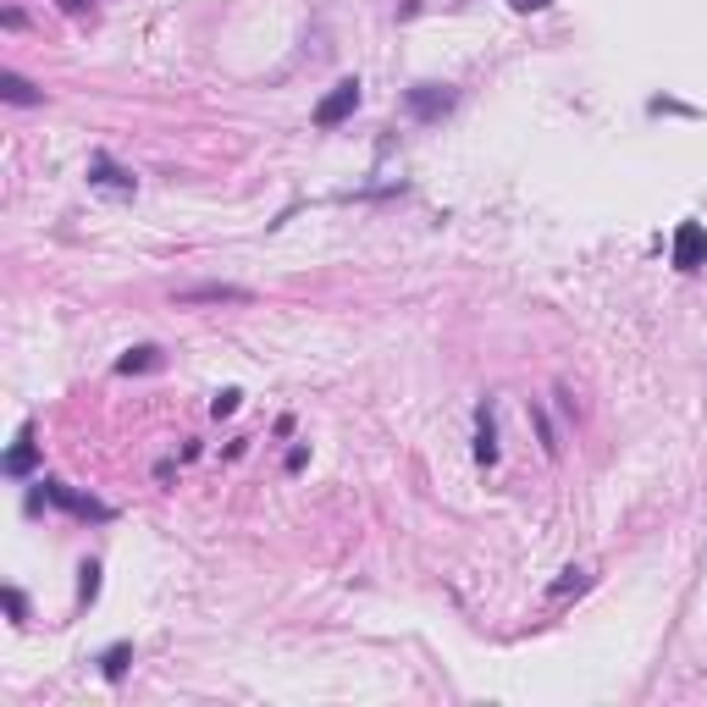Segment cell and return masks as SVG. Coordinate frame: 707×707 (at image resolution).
Returning <instances> with one entry per match:
<instances>
[{
	"label": "cell",
	"instance_id": "cell-8",
	"mask_svg": "<svg viewBox=\"0 0 707 707\" xmlns=\"http://www.w3.org/2000/svg\"><path fill=\"white\" fill-rule=\"evenodd\" d=\"M34 465H39V448H34V426H23V432H18V448L7 454V476H12V481H23V476H34Z\"/></svg>",
	"mask_w": 707,
	"mask_h": 707
},
{
	"label": "cell",
	"instance_id": "cell-4",
	"mask_svg": "<svg viewBox=\"0 0 707 707\" xmlns=\"http://www.w3.org/2000/svg\"><path fill=\"white\" fill-rule=\"evenodd\" d=\"M360 111V78H343V83H332V94L316 105V127H338V122H349Z\"/></svg>",
	"mask_w": 707,
	"mask_h": 707
},
{
	"label": "cell",
	"instance_id": "cell-6",
	"mask_svg": "<svg viewBox=\"0 0 707 707\" xmlns=\"http://www.w3.org/2000/svg\"><path fill=\"white\" fill-rule=\"evenodd\" d=\"M89 183H94V189H105V194H138V178H133V172H122V167H111V156H105V150H94V156H89Z\"/></svg>",
	"mask_w": 707,
	"mask_h": 707
},
{
	"label": "cell",
	"instance_id": "cell-14",
	"mask_svg": "<svg viewBox=\"0 0 707 707\" xmlns=\"http://www.w3.org/2000/svg\"><path fill=\"white\" fill-rule=\"evenodd\" d=\"M0 603H7V614H12V625H28V597H23L18 586H7V592H0Z\"/></svg>",
	"mask_w": 707,
	"mask_h": 707
},
{
	"label": "cell",
	"instance_id": "cell-5",
	"mask_svg": "<svg viewBox=\"0 0 707 707\" xmlns=\"http://www.w3.org/2000/svg\"><path fill=\"white\" fill-rule=\"evenodd\" d=\"M178 305H254V288H238V282H199V288H183Z\"/></svg>",
	"mask_w": 707,
	"mask_h": 707
},
{
	"label": "cell",
	"instance_id": "cell-10",
	"mask_svg": "<svg viewBox=\"0 0 707 707\" xmlns=\"http://www.w3.org/2000/svg\"><path fill=\"white\" fill-rule=\"evenodd\" d=\"M94 663H100V674H105L111 685H116V680H127V669H133V641H116V647H105Z\"/></svg>",
	"mask_w": 707,
	"mask_h": 707
},
{
	"label": "cell",
	"instance_id": "cell-11",
	"mask_svg": "<svg viewBox=\"0 0 707 707\" xmlns=\"http://www.w3.org/2000/svg\"><path fill=\"white\" fill-rule=\"evenodd\" d=\"M0 94H7V105H45V94H39L23 72H7V78H0Z\"/></svg>",
	"mask_w": 707,
	"mask_h": 707
},
{
	"label": "cell",
	"instance_id": "cell-1",
	"mask_svg": "<svg viewBox=\"0 0 707 707\" xmlns=\"http://www.w3.org/2000/svg\"><path fill=\"white\" fill-rule=\"evenodd\" d=\"M39 503H56V509H67V514H78V520H116V509L111 503H100V498H83V492H72L67 481H56V476H45L39 481V492L28 498V509H39Z\"/></svg>",
	"mask_w": 707,
	"mask_h": 707
},
{
	"label": "cell",
	"instance_id": "cell-15",
	"mask_svg": "<svg viewBox=\"0 0 707 707\" xmlns=\"http://www.w3.org/2000/svg\"><path fill=\"white\" fill-rule=\"evenodd\" d=\"M238 403H243V392H238V387H227V392H216V398H210V414H216V420H227V414H238Z\"/></svg>",
	"mask_w": 707,
	"mask_h": 707
},
{
	"label": "cell",
	"instance_id": "cell-3",
	"mask_svg": "<svg viewBox=\"0 0 707 707\" xmlns=\"http://www.w3.org/2000/svg\"><path fill=\"white\" fill-rule=\"evenodd\" d=\"M707 265V227L702 221H680L674 227V271H702Z\"/></svg>",
	"mask_w": 707,
	"mask_h": 707
},
{
	"label": "cell",
	"instance_id": "cell-16",
	"mask_svg": "<svg viewBox=\"0 0 707 707\" xmlns=\"http://www.w3.org/2000/svg\"><path fill=\"white\" fill-rule=\"evenodd\" d=\"M509 7H514V12H547L552 0H509Z\"/></svg>",
	"mask_w": 707,
	"mask_h": 707
},
{
	"label": "cell",
	"instance_id": "cell-12",
	"mask_svg": "<svg viewBox=\"0 0 707 707\" xmlns=\"http://www.w3.org/2000/svg\"><path fill=\"white\" fill-rule=\"evenodd\" d=\"M586 586H592V570H563V581H552L547 603H563V597H581Z\"/></svg>",
	"mask_w": 707,
	"mask_h": 707
},
{
	"label": "cell",
	"instance_id": "cell-2",
	"mask_svg": "<svg viewBox=\"0 0 707 707\" xmlns=\"http://www.w3.org/2000/svg\"><path fill=\"white\" fill-rule=\"evenodd\" d=\"M403 100H409V116L414 122H443L454 111V89L448 83H414Z\"/></svg>",
	"mask_w": 707,
	"mask_h": 707
},
{
	"label": "cell",
	"instance_id": "cell-7",
	"mask_svg": "<svg viewBox=\"0 0 707 707\" xmlns=\"http://www.w3.org/2000/svg\"><path fill=\"white\" fill-rule=\"evenodd\" d=\"M476 459L498 465V414H492V403L476 409Z\"/></svg>",
	"mask_w": 707,
	"mask_h": 707
},
{
	"label": "cell",
	"instance_id": "cell-17",
	"mask_svg": "<svg viewBox=\"0 0 707 707\" xmlns=\"http://www.w3.org/2000/svg\"><path fill=\"white\" fill-rule=\"evenodd\" d=\"M61 12H72V18H78V12H89V0H61Z\"/></svg>",
	"mask_w": 707,
	"mask_h": 707
},
{
	"label": "cell",
	"instance_id": "cell-9",
	"mask_svg": "<svg viewBox=\"0 0 707 707\" xmlns=\"http://www.w3.org/2000/svg\"><path fill=\"white\" fill-rule=\"evenodd\" d=\"M167 365V354L156 349V343H138V349H127L122 360H116V376H138V370H161Z\"/></svg>",
	"mask_w": 707,
	"mask_h": 707
},
{
	"label": "cell",
	"instance_id": "cell-13",
	"mask_svg": "<svg viewBox=\"0 0 707 707\" xmlns=\"http://www.w3.org/2000/svg\"><path fill=\"white\" fill-rule=\"evenodd\" d=\"M100 597V558H83L78 563V608H89Z\"/></svg>",
	"mask_w": 707,
	"mask_h": 707
}]
</instances>
